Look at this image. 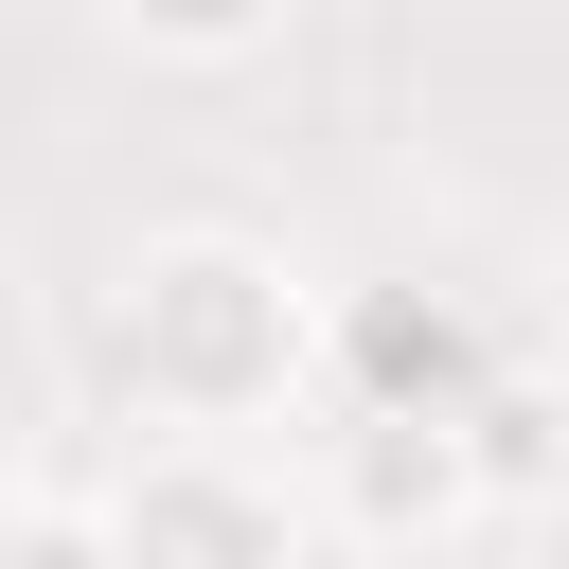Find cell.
Masks as SVG:
<instances>
[{
	"mask_svg": "<svg viewBox=\"0 0 569 569\" xmlns=\"http://www.w3.org/2000/svg\"><path fill=\"white\" fill-rule=\"evenodd\" d=\"M18 480H36V427H18V391H0V516H18Z\"/></svg>",
	"mask_w": 569,
	"mask_h": 569,
	"instance_id": "obj_5",
	"label": "cell"
},
{
	"mask_svg": "<svg viewBox=\"0 0 569 569\" xmlns=\"http://www.w3.org/2000/svg\"><path fill=\"white\" fill-rule=\"evenodd\" d=\"M0 569H107V516H0Z\"/></svg>",
	"mask_w": 569,
	"mask_h": 569,
	"instance_id": "obj_4",
	"label": "cell"
},
{
	"mask_svg": "<svg viewBox=\"0 0 569 569\" xmlns=\"http://www.w3.org/2000/svg\"><path fill=\"white\" fill-rule=\"evenodd\" d=\"M302 516L267 480V445H142L124 516H107V569H284Z\"/></svg>",
	"mask_w": 569,
	"mask_h": 569,
	"instance_id": "obj_2",
	"label": "cell"
},
{
	"mask_svg": "<svg viewBox=\"0 0 569 569\" xmlns=\"http://www.w3.org/2000/svg\"><path fill=\"white\" fill-rule=\"evenodd\" d=\"M107 18H124V36H160V53H249L284 0H107Z\"/></svg>",
	"mask_w": 569,
	"mask_h": 569,
	"instance_id": "obj_3",
	"label": "cell"
},
{
	"mask_svg": "<svg viewBox=\"0 0 569 569\" xmlns=\"http://www.w3.org/2000/svg\"><path fill=\"white\" fill-rule=\"evenodd\" d=\"M284 373H302L284 267L231 249V231H178V249L142 267V302H124V391L160 409V445H249V427H284Z\"/></svg>",
	"mask_w": 569,
	"mask_h": 569,
	"instance_id": "obj_1",
	"label": "cell"
}]
</instances>
